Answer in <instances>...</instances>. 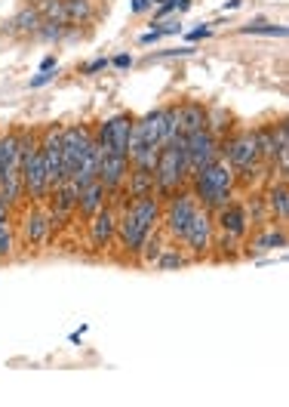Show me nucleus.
<instances>
[{
  "instance_id": "f3484780",
  "label": "nucleus",
  "mask_w": 289,
  "mask_h": 407,
  "mask_svg": "<svg viewBox=\"0 0 289 407\" xmlns=\"http://www.w3.org/2000/svg\"><path fill=\"white\" fill-rule=\"evenodd\" d=\"M203 127H207V105H200V102H194V99L182 102L179 105V133L191 136Z\"/></svg>"
},
{
  "instance_id": "39448f33",
  "label": "nucleus",
  "mask_w": 289,
  "mask_h": 407,
  "mask_svg": "<svg viewBox=\"0 0 289 407\" xmlns=\"http://www.w3.org/2000/svg\"><path fill=\"white\" fill-rule=\"evenodd\" d=\"M194 210H197V198L191 194V189H179L175 194L166 198V207L160 210V219H163V228L170 231L173 238L185 235V228H188V222L194 216Z\"/></svg>"
},
{
  "instance_id": "bb28decb",
  "label": "nucleus",
  "mask_w": 289,
  "mask_h": 407,
  "mask_svg": "<svg viewBox=\"0 0 289 407\" xmlns=\"http://www.w3.org/2000/svg\"><path fill=\"white\" fill-rule=\"evenodd\" d=\"M160 253H163V240L151 231V235H148V240H145V247H142V253H138V256H142L145 263H157V256H160Z\"/></svg>"
},
{
  "instance_id": "b1692460",
  "label": "nucleus",
  "mask_w": 289,
  "mask_h": 407,
  "mask_svg": "<svg viewBox=\"0 0 289 407\" xmlns=\"http://www.w3.org/2000/svg\"><path fill=\"white\" fill-rule=\"evenodd\" d=\"M280 247H286L283 228H265L262 235L256 238V250H280Z\"/></svg>"
},
{
  "instance_id": "f8f14e48",
  "label": "nucleus",
  "mask_w": 289,
  "mask_h": 407,
  "mask_svg": "<svg viewBox=\"0 0 289 407\" xmlns=\"http://www.w3.org/2000/svg\"><path fill=\"white\" fill-rule=\"evenodd\" d=\"M216 228H219V235H228V238H234L240 240L249 231V219H246V207L240 201H228V204H222V207L216 210Z\"/></svg>"
},
{
  "instance_id": "ddd939ff",
  "label": "nucleus",
  "mask_w": 289,
  "mask_h": 407,
  "mask_svg": "<svg viewBox=\"0 0 289 407\" xmlns=\"http://www.w3.org/2000/svg\"><path fill=\"white\" fill-rule=\"evenodd\" d=\"M126 173H129V157L126 154H108L102 152L99 161V179L108 189V194H117L126 185Z\"/></svg>"
},
{
  "instance_id": "72a5a7b5",
  "label": "nucleus",
  "mask_w": 289,
  "mask_h": 407,
  "mask_svg": "<svg viewBox=\"0 0 289 407\" xmlns=\"http://www.w3.org/2000/svg\"><path fill=\"white\" fill-rule=\"evenodd\" d=\"M46 80H53V74H50V71H40V74H37V78H34L31 83H28V87H31V90H37V87H43Z\"/></svg>"
},
{
  "instance_id": "dca6fc26",
  "label": "nucleus",
  "mask_w": 289,
  "mask_h": 407,
  "mask_svg": "<svg viewBox=\"0 0 289 407\" xmlns=\"http://www.w3.org/2000/svg\"><path fill=\"white\" fill-rule=\"evenodd\" d=\"M50 231H53V226H50V216L40 210V207H34L31 213L25 216V226H22V235H25V240L31 247H40V244H46V238H50Z\"/></svg>"
},
{
  "instance_id": "4468645a",
  "label": "nucleus",
  "mask_w": 289,
  "mask_h": 407,
  "mask_svg": "<svg viewBox=\"0 0 289 407\" xmlns=\"http://www.w3.org/2000/svg\"><path fill=\"white\" fill-rule=\"evenodd\" d=\"M114 235H117V213L105 204L99 213L89 216V240H92V247L105 250L114 240Z\"/></svg>"
},
{
  "instance_id": "473e14b6",
  "label": "nucleus",
  "mask_w": 289,
  "mask_h": 407,
  "mask_svg": "<svg viewBox=\"0 0 289 407\" xmlns=\"http://www.w3.org/2000/svg\"><path fill=\"white\" fill-rule=\"evenodd\" d=\"M154 25L160 28L163 34H179V31H182V25H179V22H154Z\"/></svg>"
},
{
  "instance_id": "0eeeda50",
  "label": "nucleus",
  "mask_w": 289,
  "mask_h": 407,
  "mask_svg": "<svg viewBox=\"0 0 289 407\" xmlns=\"http://www.w3.org/2000/svg\"><path fill=\"white\" fill-rule=\"evenodd\" d=\"M133 115L120 111V115L108 117L105 124L96 130V142L102 145V152L108 154H126L129 152V133H133Z\"/></svg>"
},
{
  "instance_id": "ea45409f",
  "label": "nucleus",
  "mask_w": 289,
  "mask_h": 407,
  "mask_svg": "<svg viewBox=\"0 0 289 407\" xmlns=\"http://www.w3.org/2000/svg\"><path fill=\"white\" fill-rule=\"evenodd\" d=\"M240 6V0H228V4H225V9H237Z\"/></svg>"
},
{
  "instance_id": "393cba45",
  "label": "nucleus",
  "mask_w": 289,
  "mask_h": 407,
  "mask_svg": "<svg viewBox=\"0 0 289 407\" xmlns=\"http://www.w3.org/2000/svg\"><path fill=\"white\" fill-rule=\"evenodd\" d=\"M228 120H231L228 111H222V108H207V130H209L212 136H222V133H225V130L231 127Z\"/></svg>"
},
{
  "instance_id": "c756f323",
  "label": "nucleus",
  "mask_w": 289,
  "mask_h": 407,
  "mask_svg": "<svg viewBox=\"0 0 289 407\" xmlns=\"http://www.w3.org/2000/svg\"><path fill=\"white\" fill-rule=\"evenodd\" d=\"M108 68V59H92L89 65H83V74H99Z\"/></svg>"
},
{
  "instance_id": "423d86ee",
  "label": "nucleus",
  "mask_w": 289,
  "mask_h": 407,
  "mask_svg": "<svg viewBox=\"0 0 289 407\" xmlns=\"http://www.w3.org/2000/svg\"><path fill=\"white\" fill-rule=\"evenodd\" d=\"M185 154H188V176L200 173L207 164L219 161L222 157V142L219 136H212L207 127L197 130V133L185 136Z\"/></svg>"
},
{
  "instance_id": "f257e3e1",
  "label": "nucleus",
  "mask_w": 289,
  "mask_h": 407,
  "mask_svg": "<svg viewBox=\"0 0 289 407\" xmlns=\"http://www.w3.org/2000/svg\"><path fill=\"white\" fill-rule=\"evenodd\" d=\"M160 210L163 204L157 194H151V198H136L129 201L124 213L117 216V240L120 247L126 250V256H138L145 247L148 235L157 228V222H160Z\"/></svg>"
},
{
  "instance_id": "412c9836",
  "label": "nucleus",
  "mask_w": 289,
  "mask_h": 407,
  "mask_svg": "<svg viewBox=\"0 0 289 407\" xmlns=\"http://www.w3.org/2000/svg\"><path fill=\"white\" fill-rule=\"evenodd\" d=\"M268 207L277 216V222H286L289 219V191H286V179H280L268 191Z\"/></svg>"
},
{
  "instance_id": "a878e982",
  "label": "nucleus",
  "mask_w": 289,
  "mask_h": 407,
  "mask_svg": "<svg viewBox=\"0 0 289 407\" xmlns=\"http://www.w3.org/2000/svg\"><path fill=\"white\" fill-rule=\"evenodd\" d=\"M240 34H265V37H286V25H268V22H256V25H244Z\"/></svg>"
},
{
  "instance_id": "6e6552de",
  "label": "nucleus",
  "mask_w": 289,
  "mask_h": 407,
  "mask_svg": "<svg viewBox=\"0 0 289 407\" xmlns=\"http://www.w3.org/2000/svg\"><path fill=\"white\" fill-rule=\"evenodd\" d=\"M222 161H228V166L234 173L258 166V145H256L253 130H240V133L231 136L225 142V148H222Z\"/></svg>"
},
{
  "instance_id": "4be33fe9",
  "label": "nucleus",
  "mask_w": 289,
  "mask_h": 407,
  "mask_svg": "<svg viewBox=\"0 0 289 407\" xmlns=\"http://www.w3.org/2000/svg\"><path fill=\"white\" fill-rule=\"evenodd\" d=\"M65 4V25H87L92 18L89 0H62Z\"/></svg>"
},
{
  "instance_id": "1a4fd4ad",
  "label": "nucleus",
  "mask_w": 289,
  "mask_h": 407,
  "mask_svg": "<svg viewBox=\"0 0 289 407\" xmlns=\"http://www.w3.org/2000/svg\"><path fill=\"white\" fill-rule=\"evenodd\" d=\"M182 240L194 256H207L212 250V244H216V222H212V213L203 210V207L194 210V216L188 222V228H185Z\"/></svg>"
},
{
  "instance_id": "5701e85b",
  "label": "nucleus",
  "mask_w": 289,
  "mask_h": 407,
  "mask_svg": "<svg viewBox=\"0 0 289 407\" xmlns=\"http://www.w3.org/2000/svg\"><path fill=\"white\" fill-rule=\"evenodd\" d=\"M31 6L40 13L43 22L65 25V4H62V0H37V4H31Z\"/></svg>"
},
{
  "instance_id": "6ab92c4d",
  "label": "nucleus",
  "mask_w": 289,
  "mask_h": 407,
  "mask_svg": "<svg viewBox=\"0 0 289 407\" xmlns=\"http://www.w3.org/2000/svg\"><path fill=\"white\" fill-rule=\"evenodd\" d=\"M40 25H43L40 13H37L34 6H22L13 18H9L6 31H13V34H37V28H40Z\"/></svg>"
},
{
  "instance_id": "2eb2a0df",
  "label": "nucleus",
  "mask_w": 289,
  "mask_h": 407,
  "mask_svg": "<svg viewBox=\"0 0 289 407\" xmlns=\"http://www.w3.org/2000/svg\"><path fill=\"white\" fill-rule=\"evenodd\" d=\"M108 204V189L102 185V179H92L87 185H80V198H77V210L80 216H92V213H99L102 207Z\"/></svg>"
},
{
  "instance_id": "7c9ffc66",
  "label": "nucleus",
  "mask_w": 289,
  "mask_h": 407,
  "mask_svg": "<svg viewBox=\"0 0 289 407\" xmlns=\"http://www.w3.org/2000/svg\"><path fill=\"white\" fill-rule=\"evenodd\" d=\"M160 37H163V31H160V28H151V31H145L142 37H138V43H142V46H148V43L160 41Z\"/></svg>"
},
{
  "instance_id": "f704fd0d",
  "label": "nucleus",
  "mask_w": 289,
  "mask_h": 407,
  "mask_svg": "<svg viewBox=\"0 0 289 407\" xmlns=\"http://www.w3.org/2000/svg\"><path fill=\"white\" fill-rule=\"evenodd\" d=\"M203 37H209V28H194L188 34V41H203Z\"/></svg>"
},
{
  "instance_id": "4c0bfd02",
  "label": "nucleus",
  "mask_w": 289,
  "mask_h": 407,
  "mask_svg": "<svg viewBox=\"0 0 289 407\" xmlns=\"http://www.w3.org/2000/svg\"><path fill=\"white\" fill-rule=\"evenodd\" d=\"M40 71H55V56H46L40 62Z\"/></svg>"
},
{
  "instance_id": "9d476101",
  "label": "nucleus",
  "mask_w": 289,
  "mask_h": 407,
  "mask_svg": "<svg viewBox=\"0 0 289 407\" xmlns=\"http://www.w3.org/2000/svg\"><path fill=\"white\" fill-rule=\"evenodd\" d=\"M43 154V166H46V185L50 191L65 179V164H62V127L53 124L43 130V139H37Z\"/></svg>"
},
{
  "instance_id": "c85d7f7f",
  "label": "nucleus",
  "mask_w": 289,
  "mask_h": 407,
  "mask_svg": "<svg viewBox=\"0 0 289 407\" xmlns=\"http://www.w3.org/2000/svg\"><path fill=\"white\" fill-rule=\"evenodd\" d=\"M13 253V231H9V219L0 222V256Z\"/></svg>"
},
{
  "instance_id": "cd10ccee",
  "label": "nucleus",
  "mask_w": 289,
  "mask_h": 407,
  "mask_svg": "<svg viewBox=\"0 0 289 407\" xmlns=\"http://www.w3.org/2000/svg\"><path fill=\"white\" fill-rule=\"evenodd\" d=\"M157 265H160L163 272H170V268H182L185 265V256L175 253V250H163V253L157 256Z\"/></svg>"
},
{
  "instance_id": "a211bd4d",
  "label": "nucleus",
  "mask_w": 289,
  "mask_h": 407,
  "mask_svg": "<svg viewBox=\"0 0 289 407\" xmlns=\"http://www.w3.org/2000/svg\"><path fill=\"white\" fill-rule=\"evenodd\" d=\"M126 189H129V201L136 198H151L154 194V170H145V166H129L126 173Z\"/></svg>"
},
{
  "instance_id": "9b49d317",
  "label": "nucleus",
  "mask_w": 289,
  "mask_h": 407,
  "mask_svg": "<svg viewBox=\"0 0 289 407\" xmlns=\"http://www.w3.org/2000/svg\"><path fill=\"white\" fill-rule=\"evenodd\" d=\"M92 139V130L87 124H74V127H62V164H65V179H71L77 173V164L83 152H87Z\"/></svg>"
},
{
  "instance_id": "7ed1b4c3",
  "label": "nucleus",
  "mask_w": 289,
  "mask_h": 407,
  "mask_svg": "<svg viewBox=\"0 0 289 407\" xmlns=\"http://www.w3.org/2000/svg\"><path fill=\"white\" fill-rule=\"evenodd\" d=\"M188 154H185V136L179 133L170 139L160 154H157V166H154V194L157 198H170L179 189H185L188 182Z\"/></svg>"
},
{
  "instance_id": "2f4dec72",
  "label": "nucleus",
  "mask_w": 289,
  "mask_h": 407,
  "mask_svg": "<svg viewBox=\"0 0 289 407\" xmlns=\"http://www.w3.org/2000/svg\"><path fill=\"white\" fill-rule=\"evenodd\" d=\"M111 65H114V68H129V65H133V56H129V53H120V56H114V59H111Z\"/></svg>"
},
{
  "instance_id": "20e7f679",
  "label": "nucleus",
  "mask_w": 289,
  "mask_h": 407,
  "mask_svg": "<svg viewBox=\"0 0 289 407\" xmlns=\"http://www.w3.org/2000/svg\"><path fill=\"white\" fill-rule=\"evenodd\" d=\"M22 185H25V194L31 198L34 204H40L46 194H50V185H46V166H43V154H40V145H37L34 133L25 136V145H22Z\"/></svg>"
},
{
  "instance_id": "a19ab883",
  "label": "nucleus",
  "mask_w": 289,
  "mask_h": 407,
  "mask_svg": "<svg viewBox=\"0 0 289 407\" xmlns=\"http://www.w3.org/2000/svg\"><path fill=\"white\" fill-rule=\"evenodd\" d=\"M154 4H163V0H151V6H154Z\"/></svg>"
},
{
  "instance_id": "aec40b11",
  "label": "nucleus",
  "mask_w": 289,
  "mask_h": 407,
  "mask_svg": "<svg viewBox=\"0 0 289 407\" xmlns=\"http://www.w3.org/2000/svg\"><path fill=\"white\" fill-rule=\"evenodd\" d=\"M256 133V145H258V164L271 166L274 157H277V139H274V124H265L253 130Z\"/></svg>"
},
{
  "instance_id": "e433bc0d",
  "label": "nucleus",
  "mask_w": 289,
  "mask_h": 407,
  "mask_svg": "<svg viewBox=\"0 0 289 407\" xmlns=\"http://www.w3.org/2000/svg\"><path fill=\"white\" fill-rule=\"evenodd\" d=\"M6 176V157H4V139H0V182H4Z\"/></svg>"
},
{
  "instance_id": "58836bf2",
  "label": "nucleus",
  "mask_w": 289,
  "mask_h": 407,
  "mask_svg": "<svg viewBox=\"0 0 289 407\" xmlns=\"http://www.w3.org/2000/svg\"><path fill=\"white\" fill-rule=\"evenodd\" d=\"M9 219V204L4 201V194H0V222Z\"/></svg>"
},
{
  "instance_id": "f03ea898",
  "label": "nucleus",
  "mask_w": 289,
  "mask_h": 407,
  "mask_svg": "<svg viewBox=\"0 0 289 407\" xmlns=\"http://www.w3.org/2000/svg\"><path fill=\"white\" fill-rule=\"evenodd\" d=\"M234 170L228 166V161H212L207 164L200 173H194V189L191 194L197 198V207L203 210H209V213H216L222 204H228L231 201V194H234Z\"/></svg>"
},
{
  "instance_id": "c9c22d12",
  "label": "nucleus",
  "mask_w": 289,
  "mask_h": 407,
  "mask_svg": "<svg viewBox=\"0 0 289 407\" xmlns=\"http://www.w3.org/2000/svg\"><path fill=\"white\" fill-rule=\"evenodd\" d=\"M129 6H133V13H145V9L151 6V0H133Z\"/></svg>"
}]
</instances>
